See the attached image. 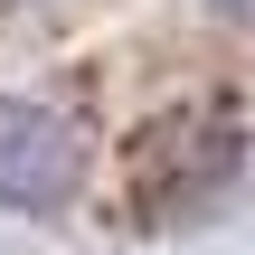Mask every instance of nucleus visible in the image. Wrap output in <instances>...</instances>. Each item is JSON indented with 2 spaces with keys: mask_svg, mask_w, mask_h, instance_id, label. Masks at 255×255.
I'll return each instance as SVG.
<instances>
[{
  "mask_svg": "<svg viewBox=\"0 0 255 255\" xmlns=\"http://www.w3.org/2000/svg\"><path fill=\"white\" fill-rule=\"evenodd\" d=\"M246 114L237 104H189V114H161L142 123L132 161H123V189L142 218H180V208H208L237 170H246Z\"/></svg>",
  "mask_w": 255,
  "mask_h": 255,
  "instance_id": "f257e3e1",
  "label": "nucleus"
},
{
  "mask_svg": "<svg viewBox=\"0 0 255 255\" xmlns=\"http://www.w3.org/2000/svg\"><path fill=\"white\" fill-rule=\"evenodd\" d=\"M76 180H85L76 123L57 104H38V95H0V208L47 218V208L76 199Z\"/></svg>",
  "mask_w": 255,
  "mask_h": 255,
  "instance_id": "f03ea898",
  "label": "nucleus"
},
{
  "mask_svg": "<svg viewBox=\"0 0 255 255\" xmlns=\"http://www.w3.org/2000/svg\"><path fill=\"white\" fill-rule=\"evenodd\" d=\"M218 19H237V28H255V0H208Z\"/></svg>",
  "mask_w": 255,
  "mask_h": 255,
  "instance_id": "7ed1b4c3",
  "label": "nucleus"
}]
</instances>
